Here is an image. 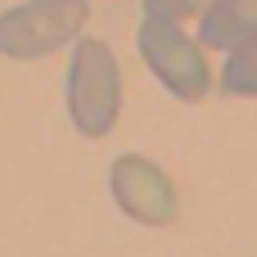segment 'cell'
Wrapping results in <instances>:
<instances>
[{
  "instance_id": "cell-1",
  "label": "cell",
  "mask_w": 257,
  "mask_h": 257,
  "mask_svg": "<svg viewBox=\"0 0 257 257\" xmlns=\"http://www.w3.org/2000/svg\"><path fill=\"white\" fill-rule=\"evenodd\" d=\"M68 117L86 140H104L117 126V108H122V72L117 59L104 41L81 36L72 45V63H68Z\"/></svg>"
},
{
  "instance_id": "cell-2",
  "label": "cell",
  "mask_w": 257,
  "mask_h": 257,
  "mask_svg": "<svg viewBox=\"0 0 257 257\" xmlns=\"http://www.w3.org/2000/svg\"><path fill=\"white\" fill-rule=\"evenodd\" d=\"M90 9L86 0H23L0 14V54L5 59H45L81 36Z\"/></svg>"
},
{
  "instance_id": "cell-3",
  "label": "cell",
  "mask_w": 257,
  "mask_h": 257,
  "mask_svg": "<svg viewBox=\"0 0 257 257\" xmlns=\"http://www.w3.org/2000/svg\"><path fill=\"white\" fill-rule=\"evenodd\" d=\"M136 45H140V59L149 63V72H154L176 99L194 104V99L208 95L212 68H208L199 41L181 32V23H167V18L145 14V18H140V32H136Z\"/></svg>"
},
{
  "instance_id": "cell-4",
  "label": "cell",
  "mask_w": 257,
  "mask_h": 257,
  "mask_svg": "<svg viewBox=\"0 0 257 257\" xmlns=\"http://www.w3.org/2000/svg\"><path fill=\"white\" fill-rule=\"evenodd\" d=\"M108 190L117 199V208L140 221V226H172L176 212H181V199H176V185L172 176L140 158V154H117L113 167H108Z\"/></svg>"
},
{
  "instance_id": "cell-5",
  "label": "cell",
  "mask_w": 257,
  "mask_h": 257,
  "mask_svg": "<svg viewBox=\"0 0 257 257\" xmlns=\"http://www.w3.org/2000/svg\"><path fill=\"white\" fill-rule=\"evenodd\" d=\"M257 41V0H217L199 18V45L208 50H239Z\"/></svg>"
},
{
  "instance_id": "cell-6",
  "label": "cell",
  "mask_w": 257,
  "mask_h": 257,
  "mask_svg": "<svg viewBox=\"0 0 257 257\" xmlns=\"http://www.w3.org/2000/svg\"><path fill=\"white\" fill-rule=\"evenodd\" d=\"M221 90H226V95H257V41L239 45L235 54H226Z\"/></svg>"
},
{
  "instance_id": "cell-7",
  "label": "cell",
  "mask_w": 257,
  "mask_h": 257,
  "mask_svg": "<svg viewBox=\"0 0 257 257\" xmlns=\"http://www.w3.org/2000/svg\"><path fill=\"white\" fill-rule=\"evenodd\" d=\"M217 0H145V14H154V18H167V23H181V18H190V14H208Z\"/></svg>"
}]
</instances>
